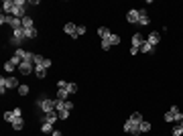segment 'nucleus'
Masks as SVG:
<instances>
[{
    "label": "nucleus",
    "instance_id": "obj_1",
    "mask_svg": "<svg viewBox=\"0 0 183 136\" xmlns=\"http://www.w3.org/2000/svg\"><path fill=\"white\" fill-rule=\"evenodd\" d=\"M35 104H37V108H41V110H43V114L55 112V100L47 98V96H39V98L35 100Z\"/></svg>",
    "mask_w": 183,
    "mask_h": 136
},
{
    "label": "nucleus",
    "instance_id": "obj_2",
    "mask_svg": "<svg viewBox=\"0 0 183 136\" xmlns=\"http://www.w3.org/2000/svg\"><path fill=\"white\" fill-rule=\"evenodd\" d=\"M25 4L26 0H14V8H12V16L14 18H25Z\"/></svg>",
    "mask_w": 183,
    "mask_h": 136
},
{
    "label": "nucleus",
    "instance_id": "obj_3",
    "mask_svg": "<svg viewBox=\"0 0 183 136\" xmlns=\"http://www.w3.org/2000/svg\"><path fill=\"white\" fill-rule=\"evenodd\" d=\"M63 30H65V33H67L71 39H77V25H75V22H65V25H63Z\"/></svg>",
    "mask_w": 183,
    "mask_h": 136
},
{
    "label": "nucleus",
    "instance_id": "obj_4",
    "mask_svg": "<svg viewBox=\"0 0 183 136\" xmlns=\"http://www.w3.org/2000/svg\"><path fill=\"white\" fill-rule=\"evenodd\" d=\"M18 71H21L22 75H29V73L35 71V65H33V63H26V61H22V63L18 65Z\"/></svg>",
    "mask_w": 183,
    "mask_h": 136
},
{
    "label": "nucleus",
    "instance_id": "obj_5",
    "mask_svg": "<svg viewBox=\"0 0 183 136\" xmlns=\"http://www.w3.org/2000/svg\"><path fill=\"white\" fill-rule=\"evenodd\" d=\"M138 18H141V12H138V10H128L126 12V21L128 22H132V25H136V22H138Z\"/></svg>",
    "mask_w": 183,
    "mask_h": 136
},
{
    "label": "nucleus",
    "instance_id": "obj_6",
    "mask_svg": "<svg viewBox=\"0 0 183 136\" xmlns=\"http://www.w3.org/2000/svg\"><path fill=\"white\" fill-rule=\"evenodd\" d=\"M145 41H147V39L142 37L141 33H134V35H132V47L141 49V47H142V43H145Z\"/></svg>",
    "mask_w": 183,
    "mask_h": 136
},
{
    "label": "nucleus",
    "instance_id": "obj_7",
    "mask_svg": "<svg viewBox=\"0 0 183 136\" xmlns=\"http://www.w3.org/2000/svg\"><path fill=\"white\" fill-rule=\"evenodd\" d=\"M138 12H141V18H138V22L136 25H141V26H147L149 25V12H147V8H138Z\"/></svg>",
    "mask_w": 183,
    "mask_h": 136
},
{
    "label": "nucleus",
    "instance_id": "obj_8",
    "mask_svg": "<svg viewBox=\"0 0 183 136\" xmlns=\"http://www.w3.org/2000/svg\"><path fill=\"white\" fill-rule=\"evenodd\" d=\"M14 8V0H4L2 2V14H12Z\"/></svg>",
    "mask_w": 183,
    "mask_h": 136
},
{
    "label": "nucleus",
    "instance_id": "obj_9",
    "mask_svg": "<svg viewBox=\"0 0 183 136\" xmlns=\"http://www.w3.org/2000/svg\"><path fill=\"white\" fill-rule=\"evenodd\" d=\"M57 120H59V114H57V112H49V114L43 116V122H49V124H55Z\"/></svg>",
    "mask_w": 183,
    "mask_h": 136
},
{
    "label": "nucleus",
    "instance_id": "obj_10",
    "mask_svg": "<svg viewBox=\"0 0 183 136\" xmlns=\"http://www.w3.org/2000/svg\"><path fill=\"white\" fill-rule=\"evenodd\" d=\"M179 112V106H171V110L165 114V120L167 122H175V114Z\"/></svg>",
    "mask_w": 183,
    "mask_h": 136
},
{
    "label": "nucleus",
    "instance_id": "obj_11",
    "mask_svg": "<svg viewBox=\"0 0 183 136\" xmlns=\"http://www.w3.org/2000/svg\"><path fill=\"white\" fill-rule=\"evenodd\" d=\"M159 41H161V35H159V33H151L149 37H147V43H151L153 47H157Z\"/></svg>",
    "mask_w": 183,
    "mask_h": 136
},
{
    "label": "nucleus",
    "instance_id": "obj_12",
    "mask_svg": "<svg viewBox=\"0 0 183 136\" xmlns=\"http://www.w3.org/2000/svg\"><path fill=\"white\" fill-rule=\"evenodd\" d=\"M128 120H130V122L134 124L136 128H138V126H141V122H142V114H141V112H134V114H132Z\"/></svg>",
    "mask_w": 183,
    "mask_h": 136
},
{
    "label": "nucleus",
    "instance_id": "obj_13",
    "mask_svg": "<svg viewBox=\"0 0 183 136\" xmlns=\"http://www.w3.org/2000/svg\"><path fill=\"white\" fill-rule=\"evenodd\" d=\"M12 37H14V39H18V41H26V37H25V29H14V30H12Z\"/></svg>",
    "mask_w": 183,
    "mask_h": 136
},
{
    "label": "nucleus",
    "instance_id": "obj_14",
    "mask_svg": "<svg viewBox=\"0 0 183 136\" xmlns=\"http://www.w3.org/2000/svg\"><path fill=\"white\" fill-rule=\"evenodd\" d=\"M110 35H112V33H110V30L106 29V26H100V29H98V37L102 39V41H104V39H108V37H110Z\"/></svg>",
    "mask_w": 183,
    "mask_h": 136
},
{
    "label": "nucleus",
    "instance_id": "obj_15",
    "mask_svg": "<svg viewBox=\"0 0 183 136\" xmlns=\"http://www.w3.org/2000/svg\"><path fill=\"white\" fill-rule=\"evenodd\" d=\"M41 132H45V134H53V124L43 122V124H41Z\"/></svg>",
    "mask_w": 183,
    "mask_h": 136
},
{
    "label": "nucleus",
    "instance_id": "obj_16",
    "mask_svg": "<svg viewBox=\"0 0 183 136\" xmlns=\"http://www.w3.org/2000/svg\"><path fill=\"white\" fill-rule=\"evenodd\" d=\"M67 96H69L67 89H57V100H61V102H67Z\"/></svg>",
    "mask_w": 183,
    "mask_h": 136
},
{
    "label": "nucleus",
    "instance_id": "obj_17",
    "mask_svg": "<svg viewBox=\"0 0 183 136\" xmlns=\"http://www.w3.org/2000/svg\"><path fill=\"white\" fill-rule=\"evenodd\" d=\"M33 26H35V22H33V18H31V16L22 18V29H33Z\"/></svg>",
    "mask_w": 183,
    "mask_h": 136
},
{
    "label": "nucleus",
    "instance_id": "obj_18",
    "mask_svg": "<svg viewBox=\"0 0 183 136\" xmlns=\"http://www.w3.org/2000/svg\"><path fill=\"white\" fill-rule=\"evenodd\" d=\"M155 51V47H153V45H151V43H142V47H141V53H153Z\"/></svg>",
    "mask_w": 183,
    "mask_h": 136
},
{
    "label": "nucleus",
    "instance_id": "obj_19",
    "mask_svg": "<svg viewBox=\"0 0 183 136\" xmlns=\"http://www.w3.org/2000/svg\"><path fill=\"white\" fill-rule=\"evenodd\" d=\"M149 130H151V124L147 122V120H142L141 126H138V132H141V134H145V132H149Z\"/></svg>",
    "mask_w": 183,
    "mask_h": 136
},
{
    "label": "nucleus",
    "instance_id": "obj_20",
    "mask_svg": "<svg viewBox=\"0 0 183 136\" xmlns=\"http://www.w3.org/2000/svg\"><path fill=\"white\" fill-rule=\"evenodd\" d=\"M6 87H18V79L17 77H6Z\"/></svg>",
    "mask_w": 183,
    "mask_h": 136
},
{
    "label": "nucleus",
    "instance_id": "obj_21",
    "mask_svg": "<svg viewBox=\"0 0 183 136\" xmlns=\"http://www.w3.org/2000/svg\"><path fill=\"white\" fill-rule=\"evenodd\" d=\"M22 126H25L22 118H14V122H12V128H14V130H22Z\"/></svg>",
    "mask_w": 183,
    "mask_h": 136
},
{
    "label": "nucleus",
    "instance_id": "obj_22",
    "mask_svg": "<svg viewBox=\"0 0 183 136\" xmlns=\"http://www.w3.org/2000/svg\"><path fill=\"white\" fill-rule=\"evenodd\" d=\"M25 37L26 39H35V37H37V29H35V26H33V29H25Z\"/></svg>",
    "mask_w": 183,
    "mask_h": 136
},
{
    "label": "nucleus",
    "instance_id": "obj_23",
    "mask_svg": "<svg viewBox=\"0 0 183 136\" xmlns=\"http://www.w3.org/2000/svg\"><path fill=\"white\" fill-rule=\"evenodd\" d=\"M108 41H110V45H112V47H114V45H120V37H118V35H114V33H112L110 37H108Z\"/></svg>",
    "mask_w": 183,
    "mask_h": 136
},
{
    "label": "nucleus",
    "instance_id": "obj_24",
    "mask_svg": "<svg viewBox=\"0 0 183 136\" xmlns=\"http://www.w3.org/2000/svg\"><path fill=\"white\" fill-rule=\"evenodd\" d=\"M35 73H37L39 79H43V77L47 75V69H45V67H35Z\"/></svg>",
    "mask_w": 183,
    "mask_h": 136
},
{
    "label": "nucleus",
    "instance_id": "obj_25",
    "mask_svg": "<svg viewBox=\"0 0 183 136\" xmlns=\"http://www.w3.org/2000/svg\"><path fill=\"white\" fill-rule=\"evenodd\" d=\"M8 61H10V63H12V65H14V67H18V65H21V63H22V59H21V57H18V55H17V53H14V55H12V57H10V59H8Z\"/></svg>",
    "mask_w": 183,
    "mask_h": 136
},
{
    "label": "nucleus",
    "instance_id": "obj_26",
    "mask_svg": "<svg viewBox=\"0 0 183 136\" xmlns=\"http://www.w3.org/2000/svg\"><path fill=\"white\" fill-rule=\"evenodd\" d=\"M4 120L12 124V122H14V112H12V110H10V112H4Z\"/></svg>",
    "mask_w": 183,
    "mask_h": 136
},
{
    "label": "nucleus",
    "instance_id": "obj_27",
    "mask_svg": "<svg viewBox=\"0 0 183 136\" xmlns=\"http://www.w3.org/2000/svg\"><path fill=\"white\" fill-rule=\"evenodd\" d=\"M173 136H183V126H181V124L173 128Z\"/></svg>",
    "mask_w": 183,
    "mask_h": 136
},
{
    "label": "nucleus",
    "instance_id": "obj_28",
    "mask_svg": "<svg viewBox=\"0 0 183 136\" xmlns=\"http://www.w3.org/2000/svg\"><path fill=\"white\" fill-rule=\"evenodd\" d=\"M18 94L26 96V94H29V85H18Z\"/></svg>",
    "mask_w": 183,
    "mask_h": 136
},
{
    "label": "nucleus",
    "instance_id": "obj_29",
    "mask_svg": "<svg viewBox=\"0 0 183 136\" xmlns=\"http://www.w3.org/2000/svg\"><path fill=\"white\" fill-rule=\"evenodd\" d=\"M67 81H63V79H59V81H57V89H67Z\"/></svg>",
    "mask_w": 183,
    "mask_h": 136
},
{
    "label": "nucleus",
    "instance_id": "obj_30",
    "mask_svg": "<svg viewBox=\"0 0 183 136\" xmlns=\"http://www.w3.org/2000/svg\"><path fill=\"white\" fill-rule=\"evenodd\" d=\"M59 114V120H67L69 118V110H63V112H57Z\"/></svg>",
    "mask_w": 183,
    "mask_h": 136
},
{
    "label": "nucleus",
    "instance_id": "obj_31",
    "mask_svg": "<svg viewBox=\"0 0 183 136\" xmlns=\"http://www.w3.org/2000/svg\"><path fill=\"white\" fill-rule=\"evenodd\" d=\"M67 91H69V94H75V91H77V83H69L67 85Z\"/></svg>",
    "mask_w": 183,
    "mask_h": 136
},
{
    "label": "nucleus",
    "instance_id": "obj_32",
    "mask_svg": "<svg viewBox=\"0 0 183 136\" xmlns=\"http://www.w3.org/2000/svg\"><path fill=\"white\" fill-rule=\"evenodd\" d=\"M110 47H112V45H110V41H108V39H104V41H102V49H104V51H108Z\"/></svg>",
    "mask_w": 183,
    "mask_h": 136
},
{
    "label": "nucleus",
    "instance_id": "obj_33",
    "mask_svg": "<svg viewBox=\"0 0 183 136\" xmlns=\"http://www.w3.org/2000/svg\"><path fill=\"white\" fill-rule=\"evenodd\" d=\"M4 69H6V71H14V65L10 63V61H6V63H4Z\"/></svg>",
    "mask_w": 183,
    "mask_h": 136
},
{
    "label": "nucleus",
    "instance_id": "obj_34",
    "mask_svg": "<svg viewBox=\"0 0 183 136\" xmlns=\"http://www.w3.org/2000/svg\"><path fill=\"white\" fill-rule=\"evenodd\" d=\"M181 120H183V114H181V110H179L177 114H175V122H179V124H181Z\"/></svg>",
    "mask_w": 183,
    "mask_h": 136
},
{
    "label": "nucleus",
    "instance_id": "obj_35",
    "mask_svg": "<svg viewBox=\"0 0 183 136\" xmlns=\"http://www.w3.org/2000/svg\"><path fill=\"white\" fill-rule=\"evenodd\" d=\"M14 118H22V114H21V108H14Z\"/></svg>",
    "mask_w": 183,
    "mask_h": 136
},
{
    "label": "nucleus",
    "instance_id": "obj_36",
    "mask_svg": "<svg viewBox=\"0 0 183 136\" xmlns=\"http://www.w3.org/2000/svg\"><path fill=\"white\" fill-rule=\"evenodd\" d=\"M81 35H85V26H77V37H81Z\"/></svg>",
    "mask_w": 183,
    "mask_h": 136
},
{
    "label": "nucleus",
    "instance_id": "obj_37",
    "mask_svg": "<svg viewBox=\"0 0 183 136\" xmlns=\"http://www.w3.org/2000/svg\"><path fill=\"white\" fill-rule=\"evenodd\" d=\"M65 110H69V112H71V110H73V104H71V102H69V100H67V102H65Z\"/></svg>",
    "mask_w": 183,
    "mask_h": 136
},
{
    "label": "nucleus",
    "instance_id": "obj_38",
    "mask_svg": "<svg viewBox=\"0 0 183 136\" xmlns=\"http://www.w3.org/2000/svg\"><path fill=\"white\" fill-rule=\"evenodd\" d=\"M12 45H17V47H21V45H22V41H18V39H14V37H12Z\"/></svg>",
    "mask_w": 183,
    "mask_h": 136
},
{
    "label": "nucleus",
    "instance_id": "obj_39",
    "mask_svg": "<svg viewBox=\"0 0 183 136\" xmlns=\"http://www.w3.org/2000/svg\"><path fill=\"white\" fill-rule=\"evenodd\" d=\"M141 51V49H136V47H130V55H136V53Z\"/></svg>",
    "mask_w": 183,
    "mask_h": 136
},
{
    "label": "nucleus",
    "instance_id": "obj_40",
    "mask_svg": "<svg viewBox=\"0 0 183 136\" xmlns=\"http://www.w3.org/2000/svg\"><path fill=\"white\" fill-rule=\"evenodd\" d=\"M53 136H63V134H61V130H53Z\"/></svg>",
    "mask_w": 183,
    "mask_h": 136
},
{
    "label": "nucleus",
    "instance_id": "obj_41",
    "mask_svg": "<svg viewBox=\"0 0 183 136\" xmlns=\"http://www.w3.org/2000/svg\"><path fill=\"white\" fill-rule=\"evenodd\" d=\"M181 126H183V120H181Z\"/></svg>",
    "mask_w": 183,
    "mask_h": 136
}]
</instances>
